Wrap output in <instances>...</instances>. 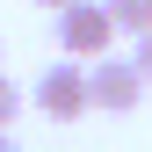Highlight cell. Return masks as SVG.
<instances>
[{
  "mask_svg": "<svg viewBox=\"0 0 152 152\" xmlns=\"http://www.w3.org/2000/svg\"><path fill=\"white\" fill-rule=\"evenodd\" d=\"M51 29H58V51L65 58H80V65H94V58H109L116 51V15H109V0H72V7H58L51 15Z\"/></svg>",
  "mask_w": 152,
  "mask_h": 152,
  "instance_id": "6da1fadb",
  "label": "cell"
},
{
  "mask_svg": "<svg viewBox=\"0 0 152 152\" xmlns=\"http://www.w3.org/2000/svg\"><path fill=\"white\" fill-rule=\"evenodd\" d=\"M145 72H138V58H130V51H109V58H94L87 65V94H94V109H102V116H130V109L145 102Z\"/></svg>",
  "mask_w": 152,
  "mask_h": 152,
  "instance_id": "7a4b0ae2",
  "label": "cell"
},
{
  "mask_svg": "<svg viewBox=\"0 0 152 152\" xmlns=\"http://www.w3.org/2000/svg\"><path fill=\"white\" fill-rule=\"evenodd\" d=\"M29 102L44 109L51 123H80L87 109H94V94H87V65H80V58L44 65V72H36V87H29Z\"/></svg>",
  "mask_w": 152,
  "mask_h": 152,
  "instance_id": "3957f363",
  "label": "cell"
},
{
  "mask_svg": "<svg viewBox=\"0 0 152 152\" xmlns=\"http://www.w3.org/2000/svg\"><path fill=\"white\" fill-rule=\"evenodd\" d=\"M109 15H116L123 36H145L152 29V0H109Z\"/></svg>",
  "mask_w": 152,
  "mask_h": 152,
  "instance_id": "277c9868",
  "label": "cell"
},
{
  "mask_svg": "<svg viewBox=\"0 0 152 152\" xmlns=\"http://www.w3.org/2000/svg\"><path fill=\"white\" fill-rule=\"evenodd\" d=\"M15 116H22V87H15V80H7V72H0V130H7Z\"/></svg>",
  "mask_w": 152,
  "mask_h": 152,
  "instance_id": "5b68a950",
  "label": "cell"
},
{
  "mask_svg": "<svg viewBox=\"0 0 152 152\" xmlns=\"http://www.w3.org/2000/svg\"><path fill=\"white\" fill-rule=\"evenodd\" d=\"M130 58H138V72L152 80V29H145V36H130Z\"/></svg>",
  "mask_w": 152,
  "mask_h": 152,
  "instance_id": "8992f818",
  "label": "cell"
},
{
  "mask_svg": "<svg viewBox=\"0 0 152 152\" xmlns=\"http://www.w3.org/2000/svg\"><path fill=\"white\" fill-rule=\"evenodd\" d=\"M36 7H51V15H58V7H72V0H36Z\"/></svg>",
  "mask_w": 152,
  "mask_h": 152,
  "instance_id": "52a82bcc",
  "label": "cell"
},
{
  "mask_svg": "<svg viewBox=\"0 0 152 152\" xmlns=\"http://www.w3.org/2000/svg\"><path fill=\"white\" fill-rule=\"evenodd\" d=\"M0 152H22V145H15V138H7V130H0Z\"/></svg>",
  "mask_w": 152,
  "mask_h": 152,
  "instance_id": "ba28073f",
  "label": "cell"
}]
</instances>
